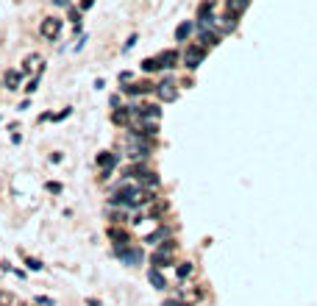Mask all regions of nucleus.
Segmentation results:
<instances>
[{
    "label": "nucleus",
    "mask_w": 317,
    "mask_h": 306,
    "mask_svg": "<svg viewBox=\"0 0 317 306\" xmlns=\"http://www.w3.org/2000/svg\"><path fill=\"white\" fill-rule=\"evenodd\" d=\"M0 306H22V304H20V298H17L14 292L0 290Z\"/></svg>",
    "instance_id": "aec40b11"
},
{
    "label": "nucleus",
    "mask_w": 317,
    "mask_h": 306,
    "mask_svg": "<svg viewBox=\"0 0 317 306\" xmlns=\"http://www.w3.org/2000/svg\"><path fill=\"white\" fill-rule=\"evenodd\" d=\"M200 45H203V48H214V45H220V34L217 31H209V28H200Z\"/></svg>",
    "instance_id": "f3484780"
},
{
    "label": "nucleus",
    "mask_w": 317,
    "mask_h": 306,
    "mask_svg": "<svg viewBox=\"0 0 317 306\" xmlns=\"http://www.w3.org/2000/svg\"><path fill=\"white\" fill-rule=\"evenodd\" d=\"M148 281L153 284V290H167V278L162 276L159 267H150V270H148Z\"/></svg>",
    "instance_id": "2eb2a0df"
},
{
    "label": "nucleus",
    "mask_w": 317,
    "mask_h": 306,
    "mask_svg": "<svg viewBox=\"0 0 317 306\" xmlns=\"http://www.w3.org/2000/svg\"><path fill=\"white\" fill-rule=\"evenodd\" d=\"M39 34H42V39H48V42H56L59 34H62V20H59V17H45V20L39 22Z\"/></svg>",
    "instance_id": "7ed1b4c3"
},
{
    "label": "nucleus",
    "mask_w": 317,
    "mask_h": 306,
    "mask_svg": "<svg viewBox=\"0 0 317 306\" xmlns=\"http://www.w3.org/2000/svg\"><path fill=\"white\" fill-rule=\"evenodd\" d=\"M86 306H100V301H95V298H89V301H86Z\"/></svg>",
    "instance_id": "c756f323"
},
{
    "label": "nucleus",
    "mask_w": 317,
    "mask_h": 306,
    "mask_svg": "<svg viewBox=\"0 0 317 306\" xmlns=\"http://www.w3.org/2000/svg\"><path fill=\"white\" fill-rule=\"evenodd\" d=\"M53 3H56V6H67V3H70V0H53Z\"/></svg>",
    "instance_id": "7c9ffc66"
},
{
    "label": "nucleus",
    "mask_w": 317,
    "mask_h": 306,
    "mask_svg": "<svg viewBox=\"0 0 317 306\" xmlns=\"http://www.w3.org/2000/svg\"><path fill=\"white\" fill-rule=\"evenodd\" d=\"M176 242L167 240L162 242V245H156L153 248V256H150V264L153 267H159V270H164V267H170V264H176Z\"/></svg>",
    "instance_id": "f257e3e1"
},
{
    "label": "nucleus",
    "mask_w": 317,
    "mask_h": 306,
    "mask_svg": "<svg viewBox=\"0 0 317 306\" xmlns=\"http://www.w3.org/2000/svg\"><path fill=\"white\" fill-rule=\"evenodd\" d=\"M136 114V106H117L112 114V122L114 125H131V117Z\"/></svg>",
    "instance_id": "423d86ee"
},
{
    "label": "nucleus",
    "mask_w": 317,
    "mask_h": 306,
    "mask_svg": "<svg viewBox=\"0 0 317 306\" xmlns=\"http://www.w3.org/2000/svg\"><path fill=\"white\" fill-rule=\"evenodd\" d=\"M64 117H70V109H64V112L53 114V120H64Z\"/></svg>",
    "instance_id": "cd10ccee"
},
{
    "label": "nucleus",
    "mask_w": 317,
    "mask_h": 306,
    "mask_svg": "<svg viewBox=\"0 0 317 306\" xmlns=\"http://www.w3.org/2000/svg\"><path fill=\"white\" fill-rule=\"evenodd\" d=\"M192 28H195L192 22H181V25L176 28V42H187V39H190V34H192Z\"/></svg>",
    "instance_id": "6ab92c4d"
},
{
    "label": "nucleus",
    "mask_w": 317,
    "mask_h": 306,
    "mask_svg": "<svg viewBox=\"0 0 317 306\" xmlns=\"http://www.w3.org/2000/svg\"><path fill=\"white\" fill-rule=\"evenodd\" d=\"M109 240L114 242V248H126V245H131V237H128V231H123V228H117V226H112L109 231Z\"/></svg>",
    "instance_id": "6e6552de"
},
{
    "label": "nucleus",
    "mask_w": 317,
    "mask_h": 306,
    "mask_svg": "<svg viewBox=\"0 0 317 306\" xmlns=\"http://www.w3.org/2000/svg\"><path fill=\"white\" fill-rule=\"evenodd\" d=\"M117 256H120L126 264H139V262H142V250H139V248H131V245H126V248H117Z\"/></svg>",
    "instance_id": "1a4fd4ad"
},
{
    "label": "nucleus",
    "mask_w": 317,
    "mask_h": 306,
    "mask_svg": "<svg viewBox=\"0 0 317 306\" xmlns=\"http://www.w3.org/2000/svg\"><path fill=\"white\" fill-rule=\"evenodd\" d=\"M178 50H162L159 53V64H162V70H173V67L178 64Z\"/></svg>",
    "instance_id": "9b49d317"
},
{
    "label": "nucleus",
    "mask_w": 317,
    "mask_h": 306,
    "mask_svg": "<svg viewBox=\"0 0 317 306\" xmlns=\"http://www.w3.org/2000/svg\"><path fill=\"white\" fill-rule=\"evenodd\" d=\"M25 264H28V267H31V270H42V262H36V259H25Z\"/></svg>",
    "instance_id": "393cba45"
},
{
    "label": "nucleus",
    "mask_w": 317,
    "mask_h": 306,
    "mask_svg": "<svg viewBox=\"0 0 317 306\" xmlns=\"http://www.w3.org/2000/svg\"><path fill=\"white\" fill-rule=\"evenodd\" d=\"M162 306H190V304H184L181 298H167V301H164Z\"/></svg>",
    "instance_id": "5701e85b"
},
{
    "label": "nucleus",
    "mask_w": 317,
    "mask_h": 306,
    "mask_svg": "<svg viewBox=\"0 0 317 306\" xmlns=\"http://www.w3.org/2000/svg\"><path fill=\"white\" fill-rule=\"evenodd\" d=\"M156 86L150 84V81H142V84H131V86H123V92L126 95H148V92H153Z\"/></svg>",
    "instance_id": "4468645a"
},
{
    "label": "nucleus",
    "mask_w": 317,
    "mask_h": 306,
    "mask_svg": "<svg viewBox=\"0 0 317 306\" xmlns=\"http://www.w3.org/2000/svg\"><path fill=\"white\" fill-rule=\"evenodd\" d=\"M36 86H39V75H34V81H31V84H28V86H25V89H28V92H34Z\"/></svg>",
    "instance_id": "bb28decb"
},
{
    "label": "nucleus",
    "mask_w": 317,
    "mask_h": 306,
    "mask_svg": "<svg viewBox=\"0 0 317 306\" xmlns=\"http://www.w3.org/2000/svg\"><path fill=\"white\" fill-rule=\"evenodd\" d=\"M156 95H159V100H164V103H173V100L178 98L176 81H173V78H164L162 84H156Z\"/></svg>",
    "instance_id": "20e7f679"
},
{
    "label": "nucleus",
    "mask_w": 317,
    "mask_h": 306,
    "mask_svg": "<svg viewBox=\"0 0 317 306\" xmlns=\"http://www.w3.org/2000/svg\"><path fill=\"white\" fill-rule=\"evenodd\" d=\"M98 164L103 167V178H106L109 173H112V167L117 164V153H109V150H103V153L98 156Z\"/></svg>",
    "instance_id": "ddd939ff"
},
{
    "label": "nucleus",
    "mask_w": 317,
    "mask_h": 306,
    "mask_svg": "<svg viewBox=\"0 0 317 306\" xmlns=\"http://www.w3.org/2000/svg\"><path fill=\"white\" fill-rule=\"evenodd\" d=\"M36 306H56V304H53V298H45V295H39V298H36Z\"/></svg>",
    "instance_id": "b1692460"
},
{
    "label": "nucleus",
    "mask_w": 317,
    "mask_h": 306,
    "mask_svg": "<svg viewBox=\"0 0 317 306\" xmlns=\"http://www.w3.org/2000/svg\"><path fill=\"white\" fill-rule=\"evenodd\" d=\"M48 192L59 195V192H62V184H56V181H50V184H48Z\"/></svg>",
    "instance_id": "a878e982"
},
{
    "label": "nucleus",
    "mask_w": 317,
    "mask_h": 306,
    "mask_svg": "<svg viewBox=\"0 0 317 306\" xmlns=\"http://www.w3.org/2000/svg\"><path fill=\"white\" fill-rule=\"evenodd\" d=\"M248 6H251V0H226V11L234 17H240Z\"/></svg>",
    "instance_id": "dca6fc26"
},
{
    "label": "nucleus",
    "mask_w": 317,
    "mask_h": 306,
    "mask_svg": "<svg viewBox=\"0 0 317 306\" xmlns=\"http://www.w3.org/2000/svg\"><path fill=\"white\" fill-rule=\"evenodd\" d=\"M92 3H95V0H81V8L86 11V8H92Z\"/></svg>",
    "instance_id": "c85d7f7f"
},
{
    "label": "nucleus",
    "mask_w": 317,
    "mask_h": 306,
    "mask_svg": "<svg viewBox=\"0 0 317 306\" xmlns=\"http://www.w3.org/2000/svg\"><path fill=\"white\" fill-rule=\"evenodd\" d=\"M211 11H214V0H203V3L197 6V28H206V25L214 22Z\"/></svg>",
    "instance_id": "39448f33"
},
{
    "label": "nucleus",
    "mask_w": 317,
    "mask_h": 306,
    "mask_svg": "<svg viewBox=\"0 0 317 306\" xmlns=\"http://www.w3.org/2000/svg\"><path fill=\"white\" fill-rule=\"evenodd\" d=\"M39 64H42V59L36 56V53H31L28 59H25V64L20 67L22 72H36V75H39Z\"/></svg>",
    "instance_id": "a211bd4d"
},
{
    "label": "nucleus",
    "mask_w": 317,
    "mask_h": 306,
    "mask_svg": "<svg viewBox=\"0 0 317 306\" xmlns=\"http://www.w3.org/2000/svg\"><path fill=\"white\" fill-rule=\"evenodd\" d=\"M142 70H145V72L162 70V64H159V56H156V59H145V61H142Z\"/></svg>",
    "instance_id": "412c9836"
},
{
    "label": "nucleus",
    "mask_w": 317,
    "mask_h": 306,
    "mask_svg": "<svg viewBox=\"0 0 317 306\" xmlns=\"http://www.w3.org/2000/svg\"><path fill=\"white\" fill-rule=\"evenodd\" d=\"M203 59H206L203 45H190V48L184 50V67L187 70H197V67L203 64Z\"/></svg>",
    "instance_id": "f03ea898"
},
{
    "label": "nucleus",
    "mask_w": 317,
    "mask_h": 306,
    "mask_svg": "<svg viewBox=\"0 0 317 306\" xmlns=\"http://www.w3.org/2000/svg\"><path fill=\"white\" fill-rule=\"evenodd\" d=\"M134 117H142V120H148V122H156L159 117H162V109L156 106V103H142V106H136Z\"/></svg>",
    "instance_id": "0eeeda50"
},
{
    "label": "nucleus",
    "mask_w": 317,
    "mask_h": 306,
    "mask_svg": "<svg viewBox=\"0 0 317 306\" xmlns=\"http://www.w3.org/2000/svg\"><path fill=\"white\" fill-rule=\"evenodd\" d=\"M192 270H195V267H192V262H181V264H178V278H181V281H184V278H190Z\"/></svg>",
    "instance_id": "4be33fe9"
},
{
    "label": "nucleus",
    "mask_w": 317,
    "mask_h": 306,
    "mask_svg": "<svg viewBox=\"0 0 317 306\" xmlns=\"http://www.w3.org/2000/svg\"><path fill=\"white\" fill-rule=\"evenodd\" d=\"M22 75H25L22 70H6V75H3V86H6V89H20Z\"/></svg>",
    "instance_id": "f8f14e48"
},
{
    "label": "nucleus",
    "mask_w": 317,
    "mask_h": 306,
    "mask_svg": "<svg viewBox=\"0 0 317 306\" xmlns=\"http://www.w3.org/2000/svg\"><path fill=\"white\" fill-rule=\"evenodd\" d=\"M170 237H173V228L162 226V228H156L153 234L145 237V242H148V245H162V242H167V240H170Z\"/></svg>",
    "instance_id": "9d476101"
}]
</instances>
